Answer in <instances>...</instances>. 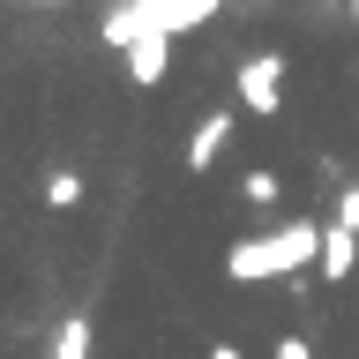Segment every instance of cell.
Segmentation results:
<instances>
[{"instance_id": "1", "label": "cell", "mask_w": 359, "mask_h": 359, "mask_svg": "<svg viewBox=\"0 0 359 359\" xmlns=\"http://www.w3.org/2000/svg\"><path fill=\"white\" fill-rule=\"evenodd\" d=\"M322 262V224L299 217V224H277V232H255L224 255V277L232 285H269V277H299V269Z\"/></svg>"}, {"instance_id": "2", "label": "cell", "mask_w": 359, "mask_h": 359, "mask_svg": "<svg viewBox=\"0 0 359 359\" xmlns=\"http://www.w3.org/2000/svg\"><path fill=\"white\" fill-rule=\"evenodd\" d=\"M210 15H217V0H120V8H105L97 38H105L112 53H128V45H142V38H180V30H202Z\"/></svg>"}, {"instance_id": "3", "label": "cell", "mask_w": 359, "mask_h": 359, "mask_svg": "<svg viewBox=\"0 0 359 359\" xmlns=\"http://www.w3.org/2000/svg\"><path fill=\"white\" fill-rule=\"evenodd\" d=\"M232 90H240V112H262V120L285 112V53H255Z\"/></svg>"}, {"instance_id": "4", "label": "cell", "mask_w": 359, "mask_h": 359, "mask_svg": "<svg viewBox=\"0 0 359 359\" xmlns=\"http://www.w3.org/2000/svg\"><path fill=\"white\" fill-rule=\"evenodd\" d=\"M224 142H232V105H224V112H202V120H195V135H187V172H210Z\"/></svg>"}, {"instance_id": "5", "label": "cell", "mask_w": 359, "mask_h": 359, "mask_svg": "<svg viewBox=\"0 0 359 359\" xmlns=\"http://www.w3.org/2000/svg\"><path fill=\"white\" fill-rule=\"evenodd\" d=\"M322 277L330 285H344V277H359V232H344V224H322Z\"/></svg>"}, {"instance_id": "6", "label": "cell", "mask_w": 359, "mask_h": 359, "mask_svg": "<svg viewBox=\"0 0 359 359\" xmlns=\"http://www.w3.org/2000/svg\"><path fill=\"white\" fill-rule=\"evenodd\" d=\"M120 60H128V83H165V67H172V38H142V45H128V53H120Z\"/></svg>"}, {"instance_id": "7", "label": "cell", "mask_w": 359, "mask_h": 359, "mask_svg": "<svg viewBox=\"0 0 359 359\" xmlns=\"http://www.w3.org/2000/svg\"><path fill=\"white\" fill-rule=\"evenodd\" d=\"M45 359H90V322H83V314H67L60 330H53V352H45Z\"/></svg>"}, {"instance_id": "8", "label": "cell", "mask_w": 359, "mask_h": 359, "mask_svg": "<svg viewBox=\"0 0 359 359\" xmlns=\"http://www.w3.org/2000/svg\"><path fill=\"white\" fill-rule=\"evenodd\" d=\"M45 202H53V210H75V202H83V172H75V165H53V172H45Z\"/></svg>"}, {"instance_id": "9", "label": "cell", "mask_w": 359, "mask_h": 359, "mask_svg": "<svg viewBox=\"0 0 359 359\" xmlns=\"http://www.w3.org/2000/svg\"><path fill=\"white\" fill-rule=\"evenodd\" d=\"M240 195H247V202H255V210H269V202L285 195V180L269 172V165H255V172H247V180H240Z\"/></svg>"}, {"instance_id": "10", "label": "cell", "mask_w": 359, "mask_h": 359, "mask_svg": "<svg viewBox=\"0 0 359 359\" xmlns=\"http://www.w3.org/2000/svg\"><path fill=\"white\" fill-rule=\"evenodd\" d=\"M330 224H344V232H359V187H344V202H337V217Z\"/></svg>"}, {"instance_id": "11", "label": "cell", "mask_w": 359, "mask_h": 359, "mask_svg": "<svg viewBox=\"0 0 359 359\" xmlns=\"http://www.w3.org/2000/svg\"><path fill=\"white\" fill-rule=\"evenodd\" d=\"M277 359H314V352H307V337H277Z\"/></svg>"}, {"instance_id": "12", "label": "cell", "mask_w": 359, "mask_h": 359, "mask_svg": "<svg viewBox=\"0 0 359 359\" xmlns=\"http://www.w3.org/2000/svg\"><path fill=\"white\" fill-rule=\"evenodd\" d=\"M210 359H247V352H240V344H217V352H210Z\"/></svg>"}, {"instance_id": "13", "label": "cell", "mask_w": 359, "mask_h": 359, "mask_svg": "<svg viewBox=\"0 0 359 359\" xmlns=\"http://www.w3.org/2000/svg\"><path fill=\"white\" fill-rule=\"evenodd\" d=\"M352 22H359V8H352Z\"/></svg>"}]
</instances>
